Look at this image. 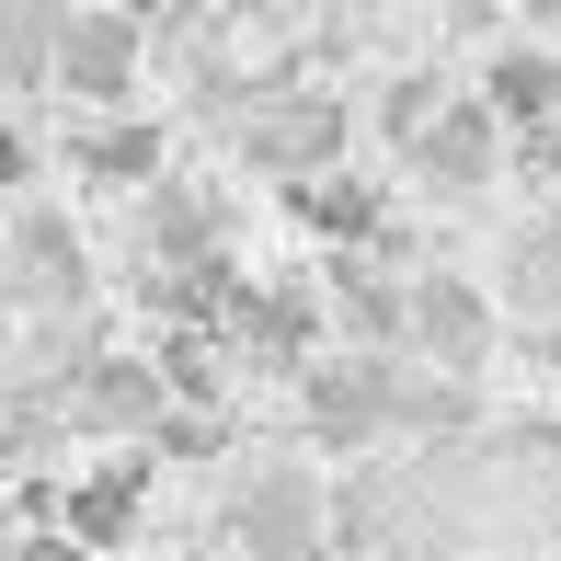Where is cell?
<instances>
[{"mask_svg":"<svg viewBox=\"0 0 561 561\" xmlns=\"http://www.w3.org/2000/svg\"><path fill=\"white\" fill-rule=\"evenodd\" d=\"M413 161L436 172V184H481V172H493V115L481 104H436L413 126Z\"/></svg>","mask_w":561,"mask_h":561,"instance_id":"8","label":"cell"},{"mask_svg":"<svg viewBox=\"0 0 561 561\" xmlns=\"http://www.w3.org/2000/svg\"><path fill=\"white\" fill-rule=\"evenodd\" d=\"M0 561H92V550H69L58 527H35V539H0Z\"/></svg>","mask_w":561,"mask_h":561,"instance_id":"14","label":"cell"},{"mask_svg":"<svg viewBox=\"0 0 561 561\" xmlns=\"http://www.w3.org/2000/svg\"><path fill=\"white\" fill-rule=\"evenodd\" d=\"M401 333L436 355V367H481L493 310H481V287H458V275H424V287H401Z\"/></svg>","mask_w":561,"mask_h":561,"instance_id":"4","label":"cell"},{"mask_svg":"<svg viewBox=\"0 0 561 561\" xmlns=\"http://www.w3.org/2000/svg\"><path fill=\"white\" fill-rule=\"evenodd\" d=\"M23 161H35V149H23L12 126H0V184H23Z\"/></svg>","mask_w":561,"mask_h":561,"instance_id":"15","label":"cell"},{"mask_svg":"<svg viewBox=\"0 0 561 561\" xmlns=\"http://www.w3.org/2000/svg\"><path fill=\"white\" fill-rule=\"evenodd\" d=\"M126 527H138V470H92L58 493V539L69 550H115Z\"/></svg>","mask_w":561,"mask_h":561,"instance_id":"7","label":"cell"},{"mask_svg":"<svg viewBox=\"0 0 561 561\" xmlns=\"http://www.w3.org/2000/svg\"><path fill=\"white\" fill-rule=\"evenodd\" d=\"M81 424H104V436H126V424H161V367L104 355V367L81 378Z\"/></svg>","mask_w":561,"mask_h":561,"instance_id":"9","label":"cell"},{"mask_svg":"<svg viewBox=\"0 0 561 561\" xmlns=\"http://www.w3.org/2000/svg\"><path fill=\"white\" fill-rule=\"evenodd\" d=\"M481 115H493V126H550L561 115V58H550V46H504L493 81H481Z\"/></svg>","mask_w":561,"mask_h":561,"instance_id":"6","label":"cell"},{"mask_svg":"<svg viewBox=\"0 0 561 561\" xmlns=\"http://www.w3.org/2000/svg\"><path fill=\"white\" fill-rule=\"evenodd\" d=\"M81 12V0H0V58L23 69V81H35L46 69V46H58V23Z\"/></svg>","mask_w":561,"mask_h":561,"instance_id":"10","label":"cell"},{"mask_svg":"<svg viewBox=\"0 0 561 561\" xmlns=\"http://www.w3.org/2000/svg\"><path fill=\"white\" fill-rule=\"evenodd\" d=\"M46 81H58V92H92V104H115V92L138 81V23H126V12H69L58 46H46Z\"/></svg>","mask_w":561,"mask_h":561,"instance_id":"2","label":"cell"},{"mask_svg":"<svg viewBox=\"0 0 561 561\" xmlns=\"http://www.w3.org/2000/svg\"><path fill=\"white\" fill-rule=\"evenodd\" d=\"M333 149H344V104H321V92H287V104H264V126H252V161L298 172V184H310Z\"/></svg>","mask_w":561,"mask_h":561,"instance_id":"5","label":"cell"},{"mask_svg":"<svg viewBox=\"0 0 561 561\" xmlns=\"http://www.w3.org/2000/svg\"><path fill=\"white\" fill-rule=\"evenodd\" d=\"M390 401H401L390 355H321V367H310V424H321L333 447L378 436V424H390Z\"/></svg>","mask_w":561,"mask_h":561,"instance_id":"3","label":"cell"},{"mask_svg":"<svg viewBox=\"0 0 561 561\" xmlns=\"http://www.w3.org/2000/svg\"><path fill=\"white\" fill-rule=\"evenodd\" d=\"M344 333L355 344H401V287H390V275H367V264H344Z\"/></svg>","mask_w":561,"mask_h":561,"instance_id":"11","label":"cell"},{"mask_svg":"<svg viewBox=\"0 0 561 561\" xmlns=\"http://www.w3.org/2000/svg\"><path fill=\"white\" fill-rule=\"evenodd\" d=\"M229 527H241L252 561H321V481L310 470H252Z\"/></svg>","mask_w":561,"mask_h":561,"instance_id":"1","label":"cell"},{"mask_svg":"<svg viewBox=\"0 0 561 561\" xmlns=\"http://www.w3.org/2000/svg\"><path fill=\"white\" fill-rule=\"evenodd\" d=\"M298 218H310V229H333V241H378V207L344 184V172H310V184H298Z\"/></svg>","mask_w":561,"mask_h":561,"instance_id":"12","label":"cell"},{"mask_svg":"<svg viewBox=\"0 0 561 561\" xmlns=\"http://www.w3.org/2000/svg\"><path fill=\"white\" fill-rule=\"evenodd\" d=\"M149 161H161V138H149V126H104V138H81V172H104V184H138Z\"/></svg>","mask_w":561,"mask_h":561,"instance_id":"13","label":"cell"},{"mask_svg":"<svg viewBox=\"0 0 561 561\" xmlns=\"http://www.w3.org/2000/svg\"><path fill=\"white\" fill-rule=\"evenodd\" d=\"M527 12H561V0H527Z\"/></svg>","mask_w":561,"mask_h":561,"instance_id":"16","label":"cell"}]
</instances>
